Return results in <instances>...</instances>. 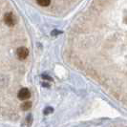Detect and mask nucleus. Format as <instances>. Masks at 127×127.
Segmentation results:
<instances>
[{"instance_id": "nucleus-1", "label": "nucleus", "mask_w": 127, "mask_h": 127, "mask_svg": "<svg viewBox=\"0 0 127 127\" xmlns=\"http://www.w3.org/2000/svg\"><path fill=\"white\" fill-rule=\"evenodd\" d=\"M4 21L8 26H14L16 23V18L12 13H7L4 15Z\"/></svg>"}, {"instance_id": "nucleus-3", "label": "nucleus", "mask_w": 127, "mask_h": 127, "mask_svg": "<svg viewBox=\"0 0 127 127\" xmlns=\"http://www.w3.org/2000/svg\"><path fill=\"white\" fill-rule=\"evenodd\" d=\"M16 54H17V57L20 59H25L26 57H28V55H29V51H28V49L26 47H20V48L17 49Z\"/></svg>"}, {"instance_id": "nucleus-5", "label": "nucleus", "mask_w": 127, "mask_h": 127, "mask_svg": "<svg viewBox=\"0 0 127 127\" xmlns=\"http://www.w3.org/2000/svg\"><path fill=\"white\" fill-rule=\"evenodd\" d=\"M36 2L39 6L42 7H48L51 4V0H36Z\"/></svg>"}, {"instance_id": "nucleus-2", "label": "nucleus", "mask_w": 127, "mask_h": 127, "mask_svg": "<svg viewBox=\"0 0 127 127\" xmlns=\"http://www.w3.org/2000/svg\"><path fill=\"white\" fill-rule=\"evenodd\" d=\"M17 96H18L19 99H21V100H26V99L30 98L31 92H30V90L27 89V88H22V89L19 90Z\"/></svg>"}, {"instance_id": "nucleus-4", "label": "nucleus", "mask_w": 127, "mask_h": 127, "mask_svg": "<svg viewBox=\"0 0 127 127\" xmlns=\"http://www.w3.org/2000/svg\"><path fill=\"white\" fill-rule=\"evenodd\" d=\"M32 123V115H29L27 118L25 119L24 122L22 123V126L23 127H30Z\"/></svg>"}, {"instance_id": "nucleus-6", "label": "nucleus", "mask_w": 127, "mask_h": 127, "mask_svg": "<svg viewBox=\"0 0 127 127\" xmlns=\"http://www.w3.org/2000/svg\"><path fill=\"white\" fill-rule=\"evenodd\" d=\"M31 107H32V102H30V101L24 102V103L21 104V109H22L23 111H28Z\"/></svg>"}, {"instance_id": "nucleus-7", "label": "nucleus", "mask_w": 127, "mask_h": 127, "mask_svg": "<svg viewBox=\"0 0 127 127\" xmlns=\"http://www.w3.org/2000/svg\"><path fill=\"white\" fill-rule=\"evenodd\" d=\"M53 111H54V109L52 108V107H47V108H45V110H44V114L49 115V114H51Z\"/></svg>"}, {"instance_id": "nucleus-9", "label": "nucleus", "mask_w": 127, "mask_h": 127, "mask_svg": "<svg viewBox=\"0 0 127 127\" xmlns=\"http://www.w3.org/2000/svg\"><path fill=\"white\" fill-rule=\"evenodd\" d=\"M42 78L43 79H46V80H49V81H52V77L51 76H48L47 75H42Z\"/></svg>"}, {"instance_id": "nucleus-8", "label": "nucleus", "mask_w": 127, "mask_h": 127, "mask_svg": "<svg viewBox=\"0 0 127 127\" xmlns=\"http://www.w3.org/2000/svg\"><path fill=\"white\" fill-rule=\"evenodd\" d=\"M61 31H58V30H54V31H52L51 32V35H53V36H57V35H58L59 33H61Z\"/></svg>"}]
</instances>
